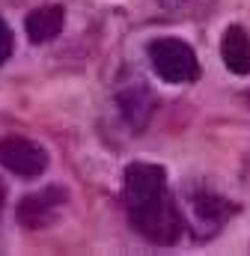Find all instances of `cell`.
I'll list each match as a JSON object with an SVG mask.
<instances>
[{
    "label": "cell",
    "instance_id": "5b68a950",
    "mask_svg": "<svg viewBox=\"0 0 250 256\" xmlns=\"http://www.w3.org/2000/svg\"><path fill=\"white\" fill-rule=\"evenodd\" d=\"M116 102H120L122 120L134 128V131H143V128L149 126L152 110H155V96H152V90H149V84H146V80L134 78L131 84L120 86Z\"/></svg>",
    "mask_w": 250,
    "mask_h": 256
},
{
    "label": "cell",
    "instance_id": "30bf717a",
    "mask_svg": "<svg viewBox=\"0 0 250 256\" xmlns=\"http://www.w3.org/2000/svg\"><path fill=\"white\" fill-rule=\"evenodd\" d=\"M167 6H173V9H182V6H188V0H164Z\"/></svg>",
    "mask_w": 250,
    "mask_h": 256
},
{
    "label": "cell",
    "instance_id": "9c48e42d",
    "mask_svg": "<svg viewBox=\"0 0 250 256\" xmlns=\"http://www.w3.org/2000/svg\"><path fill=\"white\" fill-rule=\"evenodd\" d=\"M9 57H12V30L0 18V63H6Z\"/></svg>",
    "mask_w": 250,
    "mask_h": 256
},
{
    "label": "cell",
    "instance_id": "3957f363",
    "mask_svg": "<svg viewBox=\"0 0 250 256\" xmlns=\"http://www.w3.org/2000/svg\"><path fill=\"white\" fill-rule=\"evenodd\" d=\"M0 164L21 176V179H36L45 173L48 167V152L36 143V140H27V137H6L0 143Z\"/></svg>",
    "mask_w": 250,
    "mask_h": 256
},
{
    "label": "cell",
    "instance_id": "277c9868",
    "mask_svg": "<svg viewBox=\"0 0 250 256\" xmlns=\"http://www.w3.org/2000/svg\"><path fill=\"white\" fill-rule=\"evenodd\" d=\"M66 200V191L62 188H45V191H36V194H27L18 208H15V218L21 226L27 230H45L57 220L60 214V206Z\"/></svg>",
    "mask_w": 250,
    "mask_h": 256
},
{
    "label": "cell",
    "instance_id": "8992f818",
    "mask_svg": "<svg viewBox=\"0 0 250 256\" xmlns=\"http://www.w3.org/2000/svg\"><path fill=\"white\" fill-rule=\"evenodd\" d=\"M188 206H190V220H194V230L200 238L214 236L224 226V220L230 218V202L208 191H196L188 200Z\"/></svg>",
    "mask_w": 250,
    "mask_h": 256
},
{
    "label": "cell",
    "instance_id": "6da1fadb",
    "mask_svg": "<svg viewBox=\"0 0 250 256\" xmlns=\"http://www.w3.org/2000/svg\"><path fill=\"white\" fill-rule=\"evenodd\" d=\"M125 206L131 226L152 244L170 248L182 236V214L176 200L167 194V173L158 164L125 167Z\"/></svg>",
    "mask_w": 250,
    "mask_h": 256
},
{
    "label": "cell",
    "instance_id": "8fae6325",
    "mask_svg": "<svg viewBox=\"0 0 250 256\" xmlns=\"http://www.w3.org/2000/svg\"><path fill=\"white\" fill-rule=\"evenodd\" d=\"M3 202H6V188H3V182H0V208H3Z\"/></svg>",
    "mask_w": 250,
    "mask_h": 256
},
{
    "label": "cell",
    "instance_id": "7a4b0ae2",
    "mask_svg": "<svg viewBox=\"0 0 250 256\" xmlns=\"http://www.w3.org/2000/svg\"><path fill=\"white\" fill-rule=\"evenodd\" d=\"M146 54H149V63L155 68V74L167 84H190L200 78V63H196L194 48L176 36L152 39Z\"/></svg>",
    "mask_w": 250,
    "mask_h": 256
},
{
    "label": "cell",
    "instance_id": "ba28073f",
    "mask_svg": "<svg viewBox=\"0 0 250 256\" xmlns=\"http://www.w3.org/2000/svg\"><path fill=\"white\" fill-rule=\"evenodd\" d=\"M62 24H66L62 6H39V9H33L24 18V30H27V36H30L33 45H45V42L57 39Z\"/></svg>",
    "mask_w": 250,
    "mask_h": 256
},
{
    "label": "cell",
    "instance_id": "52a82bcc",
    "mask_svg": "<svg viewBox=\"0 0 250 256\" xmlns=\"http://www.w3.org/2000/svg\"><path fill=\"white\" fill-rule=\"evenodd\" d=\"M220 57H224V66L232 74H238V78L250 74V36L244 27L232 24V27L224 30V36H220Z\"/></svg>",
    "mask_w": 250,
    "mask_h": 256
}]
</instances>
